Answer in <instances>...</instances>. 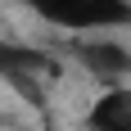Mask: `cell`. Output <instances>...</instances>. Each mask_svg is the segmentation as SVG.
Here are the masks:
<instances>
[{
  "label": "cell",
  "mask_w": 131,
  "mask_h": 131,
  "mask_svg": "<svg viewBox=\"0 0 131 131\" xmlns=\"http://www.w3.org/2000/svg\"><path fill=\"white\" fill-rule=\"evenodd\" d=\"M0 77L9 81L27 104H41V100H45L41 86L59 77V59H54L50 50H36V45L0 41Z\"/></svg>",
  "instance_id": "7a4b0ae2"
},
{
  "label": "cell",
  "mask_w": 131,
  "mask_h": 131,
  "mask_svg": "<svg viewBox=\"0 0 131 131\" xmlns=\"http://www.w3.org/2000/svg\"><path fill=\"white\" fill-rule=\"evenodd\" d=\"M72 54H77L81 63H86V72L100 77V81H122V77H131V50L118 45V41H77Z\"/></svg>",
  "instance_id": "3957f363"
},
{
  "label": "cell",
  "mask_w": 131,
  "mask_h": 131,
  "mask_svg": "<svg viewBox=\"0 0 131 131\" xmlns=\"http://www.w3.org/2000/svg\"><path fill=\"white\" fill-rule=\"evenodd\" d=\"M27 9L68 32H100V27H127L131 0H23Z\"/></svg>",
  "instance_id": "6da1fadb"
},
{
  "label": "cell",
  "mask_w": 131,
  "mask_h": 131,
  "mask_svg": "<svg viewBox=\"0 0 131 131\" xmlns=\"http://www.w3.org/2000/svg\"><path fill=\"white\" fill-rule=\"evenodd\" d=\"M86 131H131V91L113 86L108 95H100L86 113Z\"/></svg>",
  "instance_id": "277c9868"
}]
</instances>
